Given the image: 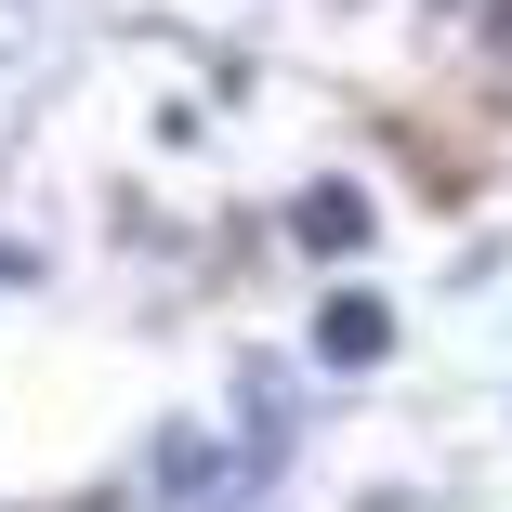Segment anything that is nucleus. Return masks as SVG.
I'll list each match as a JSON object with an SVG mask.
<instances>
[{
    "label": "nucleus",
    "mask_w": 512,
    "mask_h": 512,
    "mask_svg": "<svg viewBox=\"0 0 512 512\" xmlns=\"http://www.w3.org/2000/svg\"><path fill=\"white\" fill-rule=\"evenodd\" d=\"M289 237H302V250H368V197H355V184H302Z\"/></svg>",
    "instance_id": "nucleus-1"
},
{
    "label": "nucleus",
    "mask_w": 512,
    "mask_h": 512,
    "mask_svg": "<svg viewBox=\"0 0 512 512\" xmlns=\"http://www.w3.org/2000/svg\"><path fill=\"white\" fill-rule=\"evenodd\" d=\"M381 342H394V316H381V302H368V289H342V302H329V316H316V355H329V368H368Z\"/></svg>",
    "instance_id": "nucleus-2"
}]
</instances>
